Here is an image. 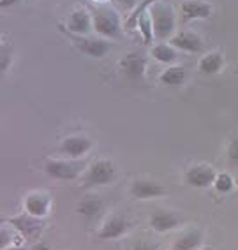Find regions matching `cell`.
Here are the masks:
<instances>
[{
  "instance_id": "obj_26",
  "label": "cell",
  "mask_w": 238,
  "mask_h": 250,
  "mask_svg": "<svg viewBox=\"0 0 238 250\" xmlns=\"http://www.w3.org/2000/svg\"><path fill=\"white\" fill-rule=\"evenodd\" d=\"M32 250H50V247L48 245H36Z\"/></svg>"
},
{
  "instance_id": "obj_9",
  "label": "cell",
  "mask_w": 238,
  "mask_h": 250,
  "mask_svg": "<svg viewBox=\"0 0 238 250\" xmlns=\"http://www.w3.org/2000/svg\"><path fill=\"white\" fill-rule=\"evenodd\" d=\"M182 13L185 20H203L212 14V5L201 0H185L182 4Z\"/></svg>"
},
{
  "instance_id": "obj_1",
  "label": "cell",
  "mask_w": 238,
  "mask_h": 250,
  "mask_svg": "<svg viewBox=\"0 0 238 250\" xmlns=\"http://www.w3.org/2000/svg\"><path fill=\"white\" fill-rule=\"evenodd\" d=\"M150 18H152L153 36L157 39H168L175 32V14L170 5L153 2L149 9Z\"/></svg>"
},
{
  "instance_id": "obj_7",
  "label": "cell",
  "mask_w": 238,
  "mask_h": 250,
  "mask_svg": "<svg viewBox=\"0 0 238 250\" xmlns=\"http://www.w3.org/2000/svg\"><path fill=\"white\" fill-rule=\"evenodd\" d=\"M171 46L176 49H182V51H189V53L203 51V41L193 32H180V34L173 36L171 37Z\"/></svg>"
},
{
  "instance_id": "obj_13",
  "label": "cell",
  "mask_w": 238,
  "mask_h": 250,
  "mask_svg": "<svg viewBox=\"0 0 238 250\" xmlns=\"http://www.w3.org/2000/svg\"><path fill=\"white\" fill-rule=\"evenodd\" d=\"M150 226L159 232H166L178 226V217L170 211H155L150 217Z\"/></svg>"
},
{
  "instance_id": "obj_16",
  "label": "cell",
  "mask_w": 238,
  "mask_h": 250,
  "mask_svg": "<svg viewBox=\"0 0 238 250\" xmlns=\"http://www.w3.org/2000/svg\"><path fill=\"white\" fill-rule=\"evenodd\" d=\"M222 63H224V58L222 55L214 51V53H208L199 60V71L205 72V74H217V72L222 69Z\"/></svg>"
},
{
  "instance_id": "obj_21",
  "label": "cell",
  "mask_w": 238,
  "mask_h": 250,
  "mask_svg": "<svg viewBox=\"0 0 238 250\" xmlns=\"http://www.w3.org/2000/svg\"><path fill=\"white\" fill-rule=\"evenodd\" d=\"M214 185H216L217 192L228 194V192H231V190H233L235 183H233V178H231L228 173H220V174H217V178H216V182H214Z\"/></svg>"
},
{
  "instance_id": "obj_23",
  "label": "cell",
  "mask_w": 238,
  "mask_h": 250,
  "mask_svg": "<svg viewBox=\"0 0 238 250\" xmlns=\"http://www.w3.org/2000/svg\"><path fill=\"white\" fill-rule=\"evenodd\" d=\"M228 157H229V162L238 167V138L233 139V141H231V145H229V148H228Z\"/></svg>"
},
{
  "instance_id": "obj_4",
  "label": "cell",
  "mask_w": 238,
  "mask_h": 250,
  "mask_svg": "<svg viewBox=\"0 0 238 250\" xmlns=\"http://www.w3.org/2000/svg\"><path fill=\"white\" fill-rule=\"evenodd\" d=\"M115 176V169L109 161H97L90 166L88 174H87V182L90 185H108L111 183Z\"/></svg>"
},
{
  "instance_id": "obj_22",
  "label": "cell",
  "mask_w": 238,
  "mask_h": 250,
  "mask_svg": "<svg viewBox=\"0 0 238 250\" xmlns=\"http://www.w3.org/2000/svg\"><path fill=\"white\" fill-rule=\"evenodd\" d=\"M101 210V203L95 201V199H87L78 206V211L81 215H87V217H94L95 213H99Z\"/></svg>"
},
{
  "instance_id": "obj_12",
  "label": "cell",
  "mask_w": 238,
  "mask_h": 250,
  "mask_svg": "<svg viewBox=\"0 0 238 250\" xmlns=\"http://www.w3.org/2000/svg\"><path fill=\"white\" fill-rule=\"evenodd\" d=\"M127 228H129V224H127V220L122 219V217H109V219L104 222L103 228H101L99 238H103V240L118 238L127 231Z\"/></svg>"
},
{
  "instance_id": "obj_17",
  "label": "cell",
  "mask_w": 238,
  "mask_h": 250,
  "mask_svg": "<svg viewBox=\"0 0 238 250\" xmlns=\"http://www.w3.org/2000/svg\"><path fill=\"white\" fill-rule=\"evenodd\" d=\"M199 245H201V232L189 231L176 240V243L173 245V250H196Z\"/></svg>"
},
{
  "instance_id": "obj_24",
  "label": "cell",
  "mask_w": 238,
  "mask_h": 250,
  "mask_svg": "<svg viewBox=\"0 0 238 250\" xmlns=\"http://www.w3.org/2000/svg\"><path fill=\"white\" fill-rule=\"evenodd\" d=\"M134 250H161L157 245H153V243H145V241H139L136 243Z\"/></svg>"
},
{
  "instance_id": "obj_6",
  "label": "cell",
  "mask_w": 238,
  "mask_h": 250,
  "mask_svg": "<svg viewBox=\"0 0 238 250\" xmlns=\"http://www.w3.org/2000/svg\"><path fill=\"white\" fill-rule=\"evenodd\" d=\"M130 194L136 199H155V197H161L164 194V187L152 182V180H136V182H132Z\"/></svg>"
},
{
  "instance_id": "obj_5",
  "label": "cell",
  "mask_w": 238,
  "mask_h": 250,
  "mask_svg": "<svg viewBox=\"0 0 238 250\" xmlns=\"http://www.w3.org/2000/svg\"><path fill=\"white\" fill-rule=\"evenodd\" d=\"M81 164L67 161H48L46 162V173L57 180H74L80 174Z\"/></svg>"
},
{
  "instance_id": "obj_11",
  "label": "cell",
  "mask_w": 238,
  "mask_h": 250,
  "mask_svg": "<svg viewBox=\"0 0 238 250\" xmlns=\"http://www.w3.org/2000/svg\"><path fill=\"white\" fill-rule=\"evenodd\" d=\"M25 210L32 215V217H44L50 210V197L46 194H30L25 199Z\"/></svg>"
},
{
  "instance_id": "obj_27",
  "label": "cell",
  "mask_w": 238,
  "mask_h": 250,
  "mask_svg": "<svg viewBox=\"0 0 238 250\" xmlns=\"http://www.w3.org/2000/svg\"><path fill=\"white\" fill-rule=\"evenodd\" d=\"M122 4L126 5V7H130V5L134 4V0H122Z\"/></svg>"
},
{
  "instance_id": "obj_8",
  "label": "cell",
  "mask_w": 238,
  "mask_h": 250,
  "mask_svg": "<svg viewBox=\"0 0 238 250\" xmlns=\"http://www.w3.org/2000/svg\"><path fill=\"white\" fill-rule=\"evenodd\" d=\"M90 148H92V141L88 138H83V136H71V138L64 139L62 143V152L72 159L83 157Z\"/></svg>"
},
{
  "instance_id": "obj_14",
  "label": "cell",
  "mask_w": 238,
  "mask_h": 250,
  "mask_svg": "<svg viewBox=\"0 0 238 250\" xmlns=\"http://www.w3.org/2000/svg\"><path fill=\"white\" fill-rule=\"evenodd\" d=\"M92 27H94V21H90L88 13H85V11H74L69 18V30L74 32V34L85 36Z\"/></svg>"
},
{
  "instance_id": "obj_2",
  "label": "cell",
  "mask_w": 238,
  "mask_h": 250,
  "mask_svg": "<svg viewBox=\"0 0 238 250\" xmlns=\"http://www.w3.org/2000/svg\"><path fill=\"white\" fill-rule=\"evenodd\" d=\"M94 30L104 37L120 36V23L113 11H97L94 16Z\"/></svg>"
},
{
  "instance_id": "obj_28",
  "label": "cell",
  "mask_w": 238,
  "mask_h": 250,
  "mask_svg": "<svg viewBox=\"0 0 238 250\" xmlns=\"http://www.w3.org/2000/svg\"><path fill=\"white\" fill-rule=\"evenodd\" d=\"M16 250H18V249H16Z\"/></svg>"
},
{
  "instance_id": "obj_19",
  "label": "cell",
  "mask_w": 238,
  "mask_h": 250,
  "mask_svg": "<svg viewBox=\"0 0 238 250\" xmlns=\"http://www.w3.org/2000/svg\"><path fill=\"white\" fill-rule=\"evenodd\" d=\"M185 81V71L184 67L175 65V67H170L161 74V83L168 86H178Z\"/></svg>"
},
{
  "instance_id": "obj_15",
  "label": "cell",
  "mask_w": 238,
  "mask_h": 250,
  "mask_svg": "<svg viewBox=\"0 0 238 250\" xmlns=\"http://www.w3.org/2000/svg\"><path fill=\"white\" fill-rule=\"evenodd\" d=\"M80 49L85 55H88V57L101 58L109 51V44L108 41H103V39H85L81 41Z\"/></svg>"
},
{
  "instance_id": "obj_3",
  "label": "cell",
  "mask_w": 238,
  "mask_h": 250,
  "mask_svg": "<svg viewBox=\"0 0 238 250\" xmlns=\"http://www.w3.org/2000/svg\"><path fill=\"white\" fill-rule=\"evenodd\" d=\"M216 173L208 164H198L191 167L185 174V182L191 185V187L196 188H207L210 187L212 183L216 182Z\"/></svg>"
},
{
  "instance_id": "obj_20",
  "label": "cell",
  "mask_w": 238,
  "mask_h": 250,
  "mask_svg": "<svg viewBox=\"0 0 238 250\" xmlns=\"http://www.w3.org/2000/svg\"><path fill=\"white\" fill-rule=\"evenodd\" d=\"M139 16L138 25H139V32L143 36L145 44H152L153 41V27H152V18H150V13L147 11H141V13H136Z\"/></svg>"
},
{
  "instance_id": "obj_18",
  "label": "cell",
  "mask_w": 238,
  "mask_h": 250,
  "mask_svg": "<svg viewBox=\"0 0 238 250\" xmlns=\"http://www.w3.org/2000/svg\"><path fill=\"white\" fill-rule=\"evenodd\" d=\"M152 57L161 63H171V62H175L176 58H178V53H176V49L173 48V46L155 44L152 48Z\"/></svg>"
},
{
  "instance_id": "obj_10",
  "label": "cell",
  "mask_w": 238,
  "mask_h": 250,
  "mask_svg": "<svg viewBox=\"0 0 238 250\" xmlns=\"http://www.w3.org/2000/svg\"><path fill=\"white\" fill-rule=\"evenodd\" d=\"M145 67H147V60L139 53H129L122 60V69L130 80H138L143 76Z\"/></svg>"
},
{
  "instance_id": "obj_25",
  "label": "cell",
  "mask_w": 238,
  "mask_h": 250,
  "mask_svg": "<svg viewBox=\"0 0 238 250\" xmlns=\"http://www.w3.org/2000/svg\"><path fill=\"white\" fill-rule=\"evenodd\" d=\"M16 2H20V0H0V5L2 7H9V5L16 4Z\"/></svg>"
}]
</instances>
